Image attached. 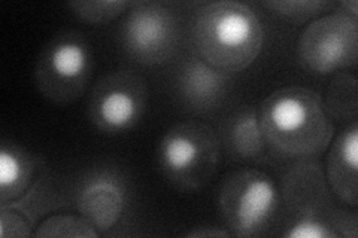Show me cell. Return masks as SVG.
I'll list each match as a JSON object with an SVG mask.
<instances>
[{
    "label": "cell",
    "mask_w": 358,
    "mask_h": 238,
    "mask_svg": "<svg viewBox=\"0 0 358 238\" xmlns=\"http://www.w3.org/2000/svg\"><path fill=\"white\" fill-rule=\"evenodd\" d=\"M264 143L287 160H315L327 151L333 124L320 94L303 87H285L268 94L257 110Z\"/></svg>",
    "instance_id": "1"
},
{
    "label": "cell",
    "mask_w": 358,
    "mask_h": 238,
    "mask_svg": "<svg viewBox=\"0 0 358 238\" xmlns=\"http://www.w3.org/2000/svg\"><path fill=\"white\" fill-rule=\"evenodd\" d=\"M193 40L199 59L230 75L255 61L263 48L264 27L251 6L220 0L200 8Z\"/></svg>",
    "instance_id": "2"
},
{
    "label": "cell",
    "mask_w": 358,
    "mask_h": 238,
    "mask_svg": "<svg viewBox=\"0 0 358 238\" xmlns=\"http://www.w3.org/2000/svg\"><path fill=\"white\" fill-rule=\"evenodd\" d=\"M220 161L217 134L200 121L179 122L160 140V170L173 186L184 192L206 186L217 174Z\"/></svg>",
    "instance_id": "3"
},
{
    "label": "cell",
    "mask_w": 358,
    "mask_h": 238,
    "mask_svg": "<svg viewBox=\"0 0 358 238\" xmlns=\"http://www.w3.org/2000/svg\"><path fill=\"white\" fill-rule=\"evenodd\" d=\"M285 198L297 216L288 225L287 238H341L357 235V216L334 209L327 184L317 167L293 170L285 177Z\"/></svg>",
    "instance_id": "4"
},
{
    "label": "cell",
    "mask_w": 358,
    "mask_h": 238,
    "mask_svg": "<svg viewBox=\"0 0 358 238\" xmlns=\"http://www.w3.org/2000/svg\"><path fill=\"white\" fill-rule=\"evenodd\" d=\"M281 195L273 180L260 170H241L224 180L220 211L233 237H262L275 223Z\"/></svg>",
    "instance_id": "5"
},
{
    "label": "cell",
    "mask_w": 358,
    "mask_h": 238,
    "mask_svg": "<svg viewBox=\"0 0 358 238\" xmlns=\"http://www.w3.org/2000/svg\"><path fill=\"white\" fill-rule=\"evenodd\" d=\"M93 70L92 47L84 33L67 30L55 35L41 51L35 81L39 91L57 105L81 98Z\"/></svg>",
    "instance_id": "6"
},
{
    "label": "cell",
    "mask_w": 358,
    "mask_h": 238,
    "mask_svg": "<svg viewBox=\"0 0 358 238\" xmlns=\"http://www.w3.org/2000/svg\"><path fill=\"white\" fill-rule=\"evenodd\" d=\"M299 57L305 69L329 75L348 69L358 59V21L346 13L313 20L299 39Z\"/></svg>",
    "instance_id": "7"
},
{
    "label": "cell",
    "mask_w": 358,
    "mask_h": 238,
    "mask_svg": "<svg viewBox=\"0 0 358 238\" xmlns=\"http://www.w3.org/2000/svg\"><path fill=\"white\" fill-rule=\"evenodd\" d=\"M147 106V82L136 73L118 70L103 76L93 88L88 118L99 131L121 134L136 127Z\"/></svg>",
    "instance_id": "8"
},
{
    "label": "cell",
    "mask_w": 358,
    "mask_h": 238,
    "mask_svg": "<svg viewBox=\"0 0 358 238\" xmlns=\"http://www.w3.org/2000/svg\"><path fill=\"white\" fill-rule=\"evenodd\" d=\"M178 20L162 2L131 3L121 30L124 51L145 66L163 64L173 55L178 43Z\"/></svg>",
    "instance_id": "9"
},
{
    "label": "cell",
    "mask_w": 358,
    "mask_h": 238,
    "mask_svg": "<svg viewBox=\"0 0 358 238\" xmlns=\"http://www.w3.org/2000/svg\"><path fill=\"white\" fill-rule=\"evenodd\" d=\"M129 201L124 176L115 168H97L85 174L75 192V206L99 234H106L120 223Z\"/></svg>",
    "instance_id": "10"
},
{
    "label": "cell",
    "mask_w": 358,
    "mask_h": 238,
    "mask_svg": "<svg viewBox=\"0 0 358 238\" xmlns=\"http://www.w3.org/2000/svg\"><path fill=\"white\" fill-rule=\"evenodd\" d=\"M229 73L217 70L201 59H188L176 75V88L182 103L196 113L217 109L227 94Z\"/></svg>",
    "instance_id": "11"
},
{
    "label": "cell",
    "mask_w": 358,
    "mask_h": 238,
    "mask_svg": "<svg viewBox=\"0 0 358 238\" xmlns=\"http://www.w3.org/2000/svg\"><path fill=\"white\" fill-rule=\"evenodd\" d=\"M358 126L352 121L336 137L327 158V185L343 204H358Z\"/></svg>",
    "instance_id": "12"
},
{
    "label": "cell",
    "mask_w": 358,
    "mask_h": 238,
    "mask_svg": "<svg viewBox=\"0 0 358 238\" xmlns=\"http://www.w3.org/2000/svg\"><path fill=\"white\" fill-rule=\"evenodd\" d=\"M50 188L35 182L21 198L0 202V235L3 238L30 237L35 223L50 209Z\"/></svg>",
    "instance_id": "13"
},
{
    "label": "cell",
    "mask_w": 358,
    "mask_h": 238,
    "mask_svg": "<svg viewBox=\"0 0 358 238\" xmlns=\"http://www.w3.org/2000/svg\"><path fill=\"white\" fill-rule=\"evenodd\" d=\"M36 156L15 142H2L0 151V202L21 198L35 184Z\"/></svg>",
    "instance_id": "14"
},
{
    "label": "cell",
    "mask_w": 358,
    "mask_h": 238,
    "mask_svg": "<svg viewBox=\"0 0 358 238\" xmlns=\"http://www.w3.org/2000/svg\"><path fill=\"white\" fill-rule=\"evenodd\" d=\"M222 143L234 160L254 161L264 152V139L257 110L242 107L233 112L221 127Z\"/></svg>",
    "instance_id": "15"
},
{
    "label": "cell",
    "mask_w": 358,
    "mask_h": 238,
    "mask_svg": "<svg viewBox=\"0 0 358 238\" xmlns=\"http://www.w3.org/2000/svg\"><path fill=\"white\" fill-rule=\"evenodd\" d=\"M357 96V79L354 76L345 73L336 76L327 89V98L324 101V109H326L329 118L355 121L358 107Z\"/></svg>",
    "instance_id": "16"
},
{
    "label": "cell",
    "mask_w": 358,
    "mask_h": 238,
    "mask_svg": "<svg viewBox=\"0 0 358 238\" xmlns=\"http://www.w3.org/2000/svg\"><path fill=\"white\" fill-rule=\"evenodd\" d=\"M38 238H94L99 231L84 216L76 214H52L43 219L35 231Z\"/></svg>",
    "instance_id": "17"
},
{
    "label": "cell",
    "mask_w": 358,
    "mask_h": 238,
    "mask_svg": "<svg viewBox=\"0 0 358 238\" xmlns=\"http://www.w3.org/2000/svg\"><path fill=\"white\" fill-rule=\"evenodd\" d=\"M131 6L126 0H78L69 2L73 14L84 22L93 26H102L114 21Z\"/></svg>",
    "instance_id": "18"
},
{
    "label": "cell",
    "mask_w": 358,
    "mask_h": 238,
    "mask_svg": "<svg viewBox=\"0 0 358 238\" xmlns=\"http://www.w3.org/2000/svg\"><path fill=\"white\" fill-rule=\"evenodd\" d=\"M263 6L293 24H305L320 18L333 3L327 0H282V2L272 0V2H264Z\"/></svg>",
    "instance_id": "19"
},
{
    "label": "cell",
    "mask_w": 358,
    "mask_h": 238,
    "mask_svg": "<svg viewBox=\"0 0 358 238\" xmlns=\"http://www.w3.org/2000/svg\"><path fill=\"white\" fill-rule=\"evenodd\" d=\"M185 237L193 238H206V237H231V234L227 230H215V228H199L194 231H189L185 234Z\"/></svg>",
    "instance_id": "20"
},
{
    "label": "cell",
    "mask_w": 358,
    "mask_h": 238,
    "mask_svg": "<svg viewBox=\"0 0 358 238\" xmlns=\"http://www.w3.org/2000/svg\"><path fill=\"white\" fill-rule=\"evenodd\" d=\"M342 6L346 9V14H350L352 17H357V10H358V3L355 2V0H352V2H343Z\"/></svg>",
    "instance_id": "21"
}]
</instances>
